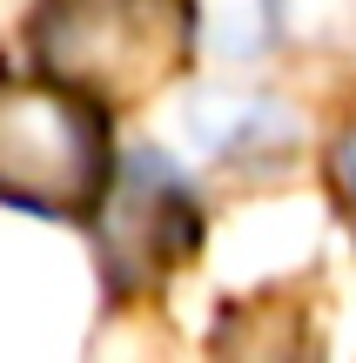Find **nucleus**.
<instances>
[{"instance_id":"obj_1","label":"nucleus","mask_w":356,"mask_h":363,"mask_svg":"<svg viewBox=\"0 0 356 363\" xmlns=\"http://www.w3.org/2000/svg\"><path fill=\"white\" fill-rule=\"evenodd\" d=\"M108 182L115 155L94 94L0 74V202L34 216H94Z\"/></svg>"},{"instance_id":"obj_2","label":"nucleus","mask_w":356,"mask_h":363,"mask_svg":"<svg viewBox=\"0 0 356 363\" xmlns=\"http://www.w3.org/2000/svg\"><path fill=\"white\" fill-rule=\"evenodd\" d=\"M195 40V0H47L34 13V54L54 81L128 101L168 81Z\"/></svg>"},{"instance_id":"obj_3","label":"nucleus","mask_w":356,"mask_h":363,"mask_svg":"<svg viewBox=\"0 0 356 363\" xmlns=\"http://www.w3.org/2000/svg\"><path fill=\"white\" fill-rule=\"evenodd\" d=\"M94 229H101V269L115 289H155L175 262L195 249V195H188L182 169L155 148L115 162L101 208H94Z\"/></svg>"},{"instance_id":"obj_4","label":"nucleus","mask_w":356,"mask_h":363,"mask_svg":"<svg viewBox=\"0 0 356 363\" xmlns=\"http://www.w3.org/2000/svg\"><path fill=\"white\" fill-rule=\"evenodd\" d=\"M276 34V0H195V40H209V54L242 61L263 54Z\"/></svg>"},{"instance_id":"obj_5","label":"nucleus","mask_w":356,"mask_h":363,"mask_svg":"<svg viewBox=\"0 0 356 363\" xmlns=\"http://www.w3.org/2000/svg\"><path fill=\"white\" fill-rule=\"evenodd\" d=\"M336 182H343V195L356 208V135H343V148H336Z\"/></svg>"}]
</instances>
